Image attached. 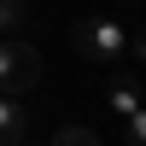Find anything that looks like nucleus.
I'll use <instances>...</instances> for the list:
<instances>
[{
  "instance_id": "nucleus-1",
  "label": "nucleus",
  "mask_w": 146,
  "mask_h": 146,
  "mask_svg": "<svg viewBox=\"0 0 146 146\" xmlns=\"http://www.w3.org/2000/svg\"><path fill=\"white\" fill-rule=\"evenodd\" d=\"M70 41H76V53L94 58V64H117V58L129 53V29L117 18H82L76 29H70Z\"/></svg>"
},
{
  "instance_id": "nucleus-2",
  "label": "nucleus",
  "mask_w": 146,
  "mask_h": 146,
  "mask_svg": "<svg viewBox=\"0 0 146 146\" xmlns=\"http://www.w3.org/2000/svg\"><path fill=\"white\" fill-rule=\"evenodd\" d=\"M35 82H41V53L29 41H0V94L23 100Z\"/></svg>"
},
{
  "instance_id": "nucleus-3",
  "label": "nucleus",
  "mask_w": 146,
  "mask_h": 146,
  "mask_svg": "<svg viewBox=\"0 0 146 146\" xmlns=\"http://www.w3.org/2000/svg\"><path fill=\"white\" fill-rule=\"evenodd\" d=\"M111 111H117V123L129 129V117L146 111V88H140V76H129V70H117L111 76Z\"/></svg>"
},
{
  "instance_id": "nucleus-4",
  "label": "nucleus",
  "mask_w": 146,
  "mask_h": 146,
  "mask_svg": "<svg viewBox=\"0 0 146 146\" xmlns=\"http://www.w3.org/2000/svg\"><path fill=\"white\" fill-rule=\"evenodd\" d=\"M23 140H29V111H23V100L0 94V146H23Z\"/></svg>"
},
{
  "instance_id": "nucleus-5",
  "label": "nucleus",
  "mask_w": 146,
  "mask_h": 146,
  "mask_svg": "<svg viewBox=\"0 0 146 146\" xmlns=\"http://www.w3.org/2000/svg\"><path fill=\"white\" fill-rule=\"evenodd\" d=\"M29 29V6L23 0H0V41H23Z\"/></svg>"
},
{
  "instance_id": "nucleus-6",
  "label": "nucleus",
  "mask_w": 146,
  "mask_h": 146,
  "mask_svg": "<svg viewBox=\"0 0 146 146\" xmlns=\"http://www.w3.org/2000/svg\"><path fill=\"white\" fill-rule=\"evenodd\" d=\"M47 146H100V135H94V129H82V123H64Z\"/></svg>"
},
{
  "instance_id": "nucleus-7",
  "label": "nucleus",
  "mask_w": 146,
  "mask_h": 146,
  "mask_svg": "<svg viewBox=\"0 0 146 146\" xmlns=\"http://www.w3.org/2000/svg\"><path fill=\"white\" fill-rule=\"evenodd\" d=\"M129 146H146V111L129 117Z\"/></svg>"
},
{
  "instance_id": "nucleus-8",
  "label": "nucleus",
  "mask_w": 146,
  "mask_h": 146,
  "mask_svg": "<svg viewBox=\"0 0 146 146\" xmlns=\"http://www.w3.org/2000/svg\"><path fill=\"white\" fill-rule=\"evenodd\" d=\"M129 53H135L140 64H146V29H140V35H129Z\"/></svg>"
},
{
  "instance_id": "nucleus-9",
  "label": "nucleus",
  "mask_w": 146,
  "mask_h": 146,
  "mask_svg": "<svg viewBox=\"0 0 146 146\" xmlns=\"http://www.w3.org/2000/svg\"><path fill=\"white\" fill-rule=\"evenodd\" d=\"M23 146H35V140H23Z\"/></svg>"
}]
</instances>
